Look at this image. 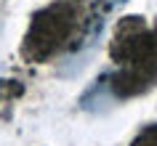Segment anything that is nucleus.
Segmentation results:
<instances>
[{
    "label": "nucleus",
    "mask_w": 157,
    "mask_h": 146,
    "mask_svg": "<svg viewBox=\"0 0 157 146\" xmlns=\"http://www.w3.org/2000/svg\"><path fill=\"white\" fill-rule=\"evenodd\" d=\"M123 3H128V0H107L109 8H115V6H123Z\"/></svg>",
    "instance_id": "nucleus-2"
},
{
    "label": "nucleus",
    "mask_w": 157,
    "mask_h": 146,
    "mask_svg": "<svg viewBox=\"0 0 157 146\" xmlns=\"http://www.w3.org/2000/svg\"><path fill=\"white\" fill-rule=\"evenodd\" d=\"M69 27H72V8L64 11V6L59 3L51 11L40 13L32 24V32H29V51L35 56H45V53H53L56 45L64 43V37L69 35Z\"/></svg>",
    "instance_id": "nucleus-1"
}]
</instances>
